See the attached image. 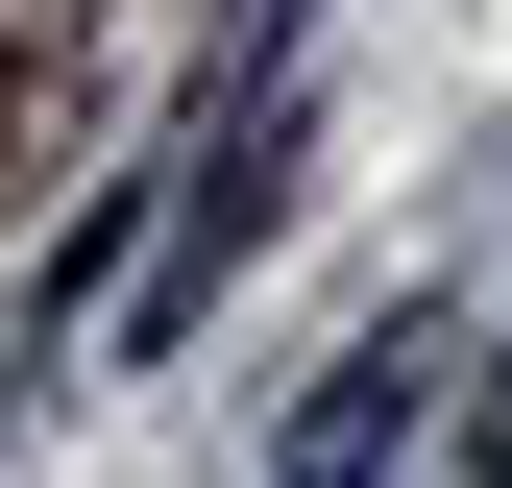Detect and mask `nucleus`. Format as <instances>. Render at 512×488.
Here are the masks:
<instances>
[{
	"label": "nucleus",
	"instance_id": "f257e3e1",
	"mask_svg": "<svg viewBox=\"0 0 512 488\" xmlns=\"http://www.w3.org/2000/svg\"><path fill=\"white\" fill-rule=\"evenodd\" d=\"M415 366H439V342L391 318V342H366V366H342V391H317V415H293V464H269V488H366V464H391V415H415Z\"/></svg>",
	"mask_w": 512,
	"mask_h": 488
}]
</instances>
